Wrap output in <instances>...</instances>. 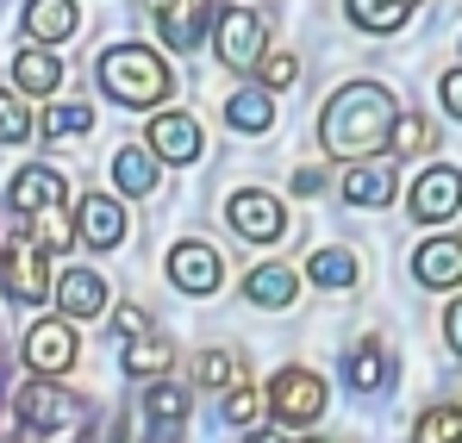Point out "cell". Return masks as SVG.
<instances>
[{
  "mask_svg": "<svg viewBox=\"0 0 462 443\" xmlns=\"http://www.w3.org/2000/svg\"><path fill=\"white\" fill-rule=\"evenodd\" d=\"M76 231L88 250H113L119 237H125V207L119 200H106V194H88L76 207Z\"/></svg>",
  "mask_w": 462,
  "mask_h": 443,
  "instance_id": "5bb4252c",
  "label": "cell"
},
{
  "mask_svg": "<svg viewBox=\"0 0 462 443\" xmlns=\"http://www.w3.org/2000/svg\"><path fill=\"white\" fill-rule=\"evenodd\" d=\"M76 356H81V344H76V325L69 318H38L25 331V369L32 374H69Z\"/></svg>",
  "mask_w": 462,
  "mask_h": 443,
  "instance_id": "52a82bcc",
  "label": "cell"
},
{
  "mask_svg": "<svg viewBox=\"0 0 462 443\" xmlns=\"http://www.w3.org/2000/svg\"><path fill=\"white\" fill-rule=\"evenodd\" d=\"M406 213L425 225H444L462 213V169L450 162H438V169H425L419 181H412V194H406Z\"/></svg>",
  "mask_w": 462,
  "mask_h": 443,
  "instance_id": "ba28073f",
  "label": "cell"
},
{
  "mask_svg": "<svg viewBox=\"0 0 462 443\" xmlns=\"http://www.w3.org/2000/svg\"><path fill=\"white\" fill-rule=\"evenodd\" d=\"M76 25H81L76 0H32L25 6V38L32 44H63V38H76Z\"/></svg>",
  "mask_w": 462,
  "mask_h": 443,
  "instance_id": "2e32d148",
  "label": "cell"
},
{
  "mask_svg": "<svg viewBox=\"0 0 462 443\" xmlns=\"http://www.w3.org/2000/svg\"><path fill=\"white\" fill-rule=\"evenodd\" d=\"M237 356H231V350H207V356H200V387H237Z\"/></svg>",
  "mask_w": 462,
  "mask_h": 443,
  "instance_id": "836d02e7",
  "label": "cell"
},
{
  "mask_svg": "<svg viewBox=\"0 0 462 443\" xmlns=\"http://www.w3.org/2000/svg\"><path fill=\"white\" fill-rule=\"evenodd\" d=\"M438 94H444V106H450V113L462 119V69H450V75H444V81H438Z\"/></svg>",
  "mask_w": 462,
  "mask_h": 443,
  "instance_id": "8d00e7d4",
  "label": "cell"
},
{
  "mask_svg": "<svg viewBox=\"0 0 462 443\" xmlns=\"http://www.w3.org/2000/svg\"><path fill=\"white\" fill-rule=\"evenodd\" d=\"M162 156H156L151 144H125L119 156H113V181H119V194H156V169Z\"/></svg>",
  "mask_w": 462,
  "mask_h": 443,
  "instance_id": "d6986e66",
  "label": "cell"
},
{
  "mask_svg": "<svg viewBox=\"0 0 462 443\" xmlns=\"http://www.w3.org/2000/svg\"><path fill=\"white\" fill-rule=\"evenodd\" d=\"M144 144H151L162 162H194V156H200V125H194L188 113H156Z\"/></svg>",
  "mask_w": 462,
  "mask_h": 443,
  "instance_id": "9a60e30c",
  "label": "cell"
},
{
  "mask_svg": "<svg viewBox=\"0 0 462 443\" xmlns=\"http://www.w3.org/2000/svg\"><path fill=\"white\" fill-rule=\"evenodd\" d=\"M307 275L319 288H356V256L350 250H319V256H307Z\"/></svg>",
  "mask_w": 462,
  "mask_h": 443,
  "instance_id": "4316f807",
  "label": "cell"
},
{
  "mask_svg": "<svg viewBox=\"0 0 462 443\" xmlns=\"http://www.w3.org/2000/svg\"><path fill=\"white\" fill-rule=\"evenodd\" d=\"M57 306H63V318H100L106 312V281L94 269H69V275H57Z\"/></svg>",
  "mask_w": 462,
  "mask_h": 443,
  "instance_id": "e0dca14e",
  "label": "cell"
},
{
  "mask_svg": "<svg viewBox=\"0 0 462 443\" xmlns=\"http://www.w3.org/2000/svg\"><path fill=\"white\" fill-rule=\"evenodd\" d=\"M250 443H288V438H275V431H256V438H250Z\"/></svg>",
  "mask_w": 462,
  "mask_h": 443,
  "instance_id": "ab89813d",
  "label": "cell"
},
{
  "mask_svg": "<svg viewBox=\"0 0 462 443\" xmlns=\"http://www.w3.org/2000/svg\"><path fill=\"white\" fill-rule=\"evenodd\" d=\"M269 412L288 425H319L325 419V381L312 369H282L269 381Z\"/></svg>",
  "mask_w": 462,
  "mask_h": 443,
  "instance_id": "5b68a950",
  "label": "cell"
},
{
  "mask_svg": "<svg viewBox=\"0 0 462 443\" xmlns=\"http://www.w3.org/2000/svg\"><path fill=\"white\" fill-rule=\"evenodd\" d=\"M13 412H19L25 431H69L81 419V400L69 387H57V374H38V381H25L13 393Z\"/></svg>",
  "mask_w": 462,
  "mask_h": 443,
  "instance_id": "3957f363",
  "label": "cell"
},
{
  "mask_svg": "<svg viewBox=\"0 0 462 443\" xmlns=\"http://www.w3.org/2000/svg\"><path fill=\"white\" fill-rule=\"evenodd\" d=\"M32 138V106L25 94H0V144H25Z\"/></svg>",
  "mask_w": 462,
  "mask_h": 443,
  "instance_id": "1f68e13d",
  "label": "cell"
},
{
  "mask_svg": "<svg viewBox=\"0 0 462 443\" xmlns=\"http://www.w3.org/2000/svg\"><path fill=\"white\" fill-rule=\"evenodd\" d=\"M294 288H300V275H294V269H282V263H263V269H250V275H244V300H250V306H269V312H275V306H288Z\"/></svg>",
  "mask_w": 462,
  "mask_h": 443,
  "instance_id": "ffe728a7",
  "label": "cell"
},
{
  "mask_svg": "<svg viewBox=\"0 0 462 443\" xmlns=\"http://www.w3.org/2000/svg\"><path fill=\"white\" fill-rule=\"evenodd\" d=\"M156 19V32L175 44V51H194L200 38H207V25H213V6L207 0H144Z\"/></svg>",
  "mask_w": 462,
  "mask_h": 443,
  "instance_id": "30bf717a",
  "label": "cell"
},
{
  "mask_svg": "<svg viewBox=\"0 0 462 443\" xmlns=\"http://www.w3.org/2000/svg\"><path fill=\"white\" fill-rule=\"evenodd\" d=\"M226 125L231 132H269V125H275L269 94H263V88H237V94L226 100Z\"/></svg>",
  "mask_w": 462,
  "mask_h": 443,
  "instance_id": "7402d4cb",
  "label": "cell"
},
{
  "mask_svg": "<svg viewBox=\"0 0 462 443\" xmlns=\"http://www.w3.org/2000/svg\"><path fill=\"white\" fill-rule=\"evenodd\" d=\"M113 331H119V337H138V331H151V318H144L138 306H119V312H113Z\"/></svg>",
  "mask_w": 462,
  "mask_h": 443,
  "instance_id": "d590c367",
  "label": "cell"
},
{
  "mask_svg": "<svg viewBox=\"0 0 462 443\" xmlns=\"http://www.w3.org/2000/svg\"><path fill=\"white\" fill-rule=\"evenodd\" d=\"M387 374H393V363H387V350L369 337L363 350H350V363H344V381L356 387V393H375V387H387Z\"/></svg>",
  "mask_w": 462,
  "mask_h": 443,
  "instance_id": "603a6c76",
  "label": "cell"
},
{
  "mask_svg": "<svg viewBox=\"0 0 462 443\" xmlns=\"http://www.w3.org/2000/svg\"><path fill=\"white\" fill-rule=\"evenodd\" d=\"M231 231L237 237H250V244H275L282 231H288V213H282V200L275 194H263V188H244V194H231Z\"/></svg>",
  "mask_w": 462,
  "mask_h": 443,
  "instance_id": "9c48e42d",
  "label": "cell"
},
{
  "mask_svg": "<svg viewBox=\"0 0 462 443\" xmlns=\"http://www.w3.org/2000/svg\"><path fill=\"white\" fill-rule=\"evenodd\" d=\"M100 88H106V100H119V106H162V94H169V63L144 51V44H113V51H100Z\"/></svg>",
  "mask_w": 462,
  "mask_h": 443,
  "instance_id": "7a4b0ae2",
  "label": "cell"
},
{
  "mask_svg": "<svg viewBox=\"0 0 462 443\" xmlns=\"http://www.w3.org/2000/svg\"><path fill=\"white\" fill-rule=\"evenodd\" d=\"M387 144H393V156H425V150H431V125H425L419 113H400L393 132H387Z\"/></svg>",
  "mask_w": 462,
  "mask_h": 443,
  "instance_id": "f1b7e54d",
  "label": "cell"
},
{
  "mask_svg": "<svg viewBox=\"0 0 462 443\" xmlns=\"http://www.w3.org/2000/svg\"><path fill=\"white\" fill-rule=\"evenodd\" d=\"M393 119L400 113H393V94H387L382 81H350V88L331 94L325 119H319V144L331 150L337 162H363L393 132Z\"/></svg>",
  "mask_w": 462,
  "mask_h": 443,
  "instance_id": "6da1fadb",
  "label": "cell"
},
{
  "mask_svg": "<svg viewBox=\"0 0 462 443\" xmlns=\"http://www.w3.org/2000/svg\"><path fill=\"white\" fill-rule=\"evenodd\" d=\"M6 200H13V213H25V219H38V213H51V207H63V200H69V181H63L57 169H44V162H32V169H19V175H13V188H6Z\"/></svg>",
  "mask_w": 462,
  "mask_h": 443,
  "instance_id": "8fae6325",
  "label": "cell"
},
{
  "mask_svg": "<svg viewBox=\"0 0 462 443\" xmlns=\"http://www.w3.org/2000/svg\"><path fill=\"white\" fill-rule=\"evenodd\" d=\"M344 200L350 207H387L393 200V175L387 169H369V162H350L344 169Z\"/></svg>",
  "mask_w": 462,
  "mask_h": 443,
  "instance_id": "44dd1931",
  "label": "cell"
},
{
  "mask_svg": "<svg viewBox=\"0 0 462 443\" xmlns=\"http://www.w3.org/2000/svg\"><path fill=\"white\" fill-rule=\"evenodd\" d=\"M213 38H219V63L226 69H256L263 63V44H269V25L250 6H226L219 25H213Z\"/></svg>",
  "mask_w": 462,
  "mask_h": 443,
  "instance_id": "8992f818",
  "label": "cell"
},
{
  "mask_svg": "<svg viewBox=\"0 0 462 443\" xmlns=\"http://www.w3.org/2000/svg\"><path fill=\"white\" fill-rule=\"evenodd\" d=\"M412 443H462V406H425L412 425Z\"/></svg>",
  "mask_w": 462,
  "mask_h": 443,
  "instance_id": "484cf974",
  "label": "cell"
},
{
  "mask_svg": "<svg viewBox=\"0 0 462 443\" xmlns=\"http://www.w3.org/2000/svg\"><path fill=\"white\" fill-rule=\"evenodd\" d=\"M169 281L181 288V294H213L219 281H226V269H219V250L213 244H175L169 250Z\"/></svg>",
  "mask_w": 462,
  "mask_h": 443,
  "instance_id": "7c38bea8",
  "label": "cell"
},
{
  "mask_svg": "<svg viewBox=\"0 0 462 443\" xmlns=\"http://www.w3.org/2000/svg\"><path fill=\"white\" fill-rule=\"evenodd\" d=\"M0 288L19 300V306L51 300V250H44L38 237H13L6 256H0Z\"/></svg>",
  "mask_w": 462,
  "mask_h": 443,
  "instance_id": "277c9868",
  "label": "cell"
},
{
  "mask_svg": "<svg viewBox=\"0 0 462 443\" xmlns=\"http://www.w3.org/2000/svg\"><path fill=\"white\" fill-rule=\"evenodd\" d=\"M444 337H450V350L462 356V300L450 306V312H444Z\"/></svg>",
  "mask_w": 462,
  "mask_h": 443,
  "instance_id": "74e56055",
  "label": "cell"
},
{
  "mask_svg": "<svg viewBox=\"0 0 462 443\" xmlns=\"http://www.w3.org/2000/svg\"><path fill=\"white\" fill-rule=\"evenodd\" d=\"M406 13H412L406 0H350V19H356L363 32H382V38L406 25Z\"/></svg>",
  "mask_w": 462,
  "mask_h": 443,
  "instance_id": "d4e9b609",
  "label": "cell"
},
{
  "mask_svg": "<svg viewBox=\"0 0 462 443\" xmlns=\"http://www.w3.org/2000/svg\"><path fill=\"white\" fill-rule=\"evenodd\" d=\"M406 6H419V0H406Z\"/></svg>",
  "mask_w": 462,
  "mask_h": 443,
  "instance_id": "60d3db41",
  "label": "cell"
},
{
  "mask_svg": "<svg viewBox=\"0 0 462 443\" xmlns=\"http://www.w3.org/2000/svg\"><path fill=\"white\" fill-rule=\"evenodd\" d=\"M125 374H138V381H162V374H169V344H162L156 331H138V337L125 344Z\"/></svg>",
  "mask_w": 462,
  "mask_h": 443,
  "instance_id": "cb8c5ba5",
  "label": "cell"
},
{
  "mask_svg": "<svg viewBox=\"0 0 462 443\" xmlns=\"http://www.w3.org/2000/svg\"><path fill=\"white\" fill-rule=\"evenodd\" d=\"M13 81H19V94H57L63 57H51L44 44H25V51L13 57Z\"/></svg>",
  "mask_w": 462,
  "mask_h": 443,
  "instance_id": "ac0fdd59",
  "label": "cell"
},
{
  "mask_svg": "<svg viewBox=\"0 0 462 443\" xmlns=\"http://www.w3.org/2000/svg\"><path fill=\"white\" fill-rule=\"evenodd\" d=\"M144 412L162 419V425H181V419H188V393H181L175 381H156L151 393H144Z\"/></svg>",
  "mask_w": 462,
  "mask_h": 443,
  "instance_id": "4dcf8cb0",
  "label": "cell"
},
{
  "mask_svg": "<svg viewBox=\"0 0 462 443\" xmlns=\"http://www.w3.org/2000/svg\"><path fill=\"white\" fill-rule=\"evenodd\" d=\"M32 237H38L51 256H63V250L76 244V225H69V213H63V207H51V213H38V219H32Z\"/></svg>",
  "mask_w": 462,
  "mask_h": 443,
  "instance_id": "f546056e",
  "label": "cell"
},
{
  "mask_svg": "<svg viewBox=\"0 0 462 443\" xmlns=\"http://www.w3.org/2000/svg\"><path fill=\"white\" fill-rule=\"evenodd\" d=\"M300 75V57L294 51H263V88H288Z\"/></svg>",
  "mask_w": 462,
  "mask_h": 443,
  "instance_id": "e575fe53",
  "label": "cell"
},
{
  "mask_svg": "<svg viewBox=\"0 0 462 443\" xmlns=\"http://www.w3.org/2000/svg\"><path fill=\"white\" fill-rule=\"evenodd\" d=\"M263 412H269V393L263 387H231V400H226L231 425H263Z\"/></svg>",
  "mask_w": 462,
  "mask_h": 443,
  "instance_id": "d6a6232c",
  "label": "cell"
},
{
  "mask_svg": "<svg viewBox=\"0 0 462 443\" xmlns=\"http://www.w3.org/2000/svg\"><path fill=\"white\" fill-rule=\"evenodd\" d=\"M88 125H94V106H81V100H63L44 113V138H81Z\"/></svg>",
  "mask_w": 462,
  "mask_h": 443,
  "instance_id": "83f0119b",
  "label": "cell"
},
{
  "mask_svg": "<svg viewBox=\"0 0 462 443\" xmlns=\"http://www.w3.org/2000/svg\"><path fill=\"white\" fill-rule=\"evenodd\" d=\"M412 275L425 288H462V237H425L412 250Z\"/></svg>",
  "mask_w": 462,
  "mask_h": 443,
  "instance_id": "4fadbf2b",
  "label": "cell"
},
{
  "mask_svg": "<svg viewBox=\"0 0 462 443\" xmlns=\"http://www.w3.org/2000/svg\"><path fill=\"white\" fill-rule=\"evenodd\" d=\"M312 443H325V438H312Z\"/></svg>",
  "mask_w": 462,
  "mask_h": 443,
  "instance_id": "b9f144b4",
  "label": "cell"
},
{
  "mask_svg": "<svg viewBox=\"0 0 462 443\" xmlns=\"http://www.w3.org/2000/svg\"><path fill=\"white\" fill-rule=\"evenodd\" d=\"M325 188V169H294V194H319Z\"/></svg>",
  "mask_w": 462,
  "mask_h": 443,
  "instance_id": "f35d334b",
  "label": "cell"
}]
</instances>
